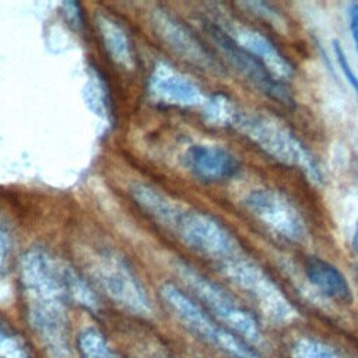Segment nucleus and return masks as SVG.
<instances>
[{"label":"nucleus","instance_id":"f257e3e1","mask_svg":"<svg viewBox=\"0 0 358 358\" xmlns=\"http://www.w3.org/2000/svg\"><path fill=\"white\" fill-rule=\"evenodd\" d=\"M234 124L268 157L302 171L310 182L322 183V173L313 155L280 122L259 113H238Z\"/></svg>","mask_w":358,"mask_h":358},{"label":"nucleus","instance_id":"f03ea898","mask_svg":"<svg viewBox=\"0 0 358 358\" xmlns=\"http://www.w3.org/2000/svg\"><path fill=\"white\" fill-rule=\"evenodd\" d=\"M250 214L277 235L299 242L306 235V224L294 203L274 189H256L245 199Z\"/></svg>","mask_w":358,"mask_h":358},{"label":"nucleus","instance_id":"7ed1b4c3","mask_svg":"<svg viewBox=\"0 0 358 358\" xmlns=\"http://www.w3.org/2000/svg\"><path fill=\"white\" fill-rule=\"evenodd\" d=\"M206 29L220 52L229 62V64L236 71H239V74H242L249 83H252L259 91H262L275 102L284 105L292 103V95L285 84L271 76V73L256 57H253L249 52L239 46L229 34L211 24L207 25Z\"/></svg>","mask_w":358,"mask_h":358},{"label":"nucleus","instance_id":"20e7f679","mask_svg":"<svg viewBox=\"0 0 358 358\" xmlns=\"http://www.w3.org/2000/svg\"><path fill=\"white\" fill-rule=\"evenodd\" d=\"M227 268L231 278L253 298L264 315L278 322L288 320L294 315V308L282 291L257 266L234 260Z\"/></svg>","mask_w":358,"mask_h":358},{"label":"nucleus","instance_id":"39448f33","mask_svg":"<svg viewBox=\"0 0 358 358\" xmlns=\"http://www.w3.org/2000/svg\"><path fill=\"white\" fill-rule=\"evenodd\" d=\"M197 289L215 315H218L231 329H234L239 337L242 336L243 340L248 341H259L260 329L252 313L241 308L222 289L203 278H197Z\"/></svg>","mask_w":358,"mask_h":358},{"label":"nucleus","instance_id":"423d86ee","mask_svg":"<svg viewBox=\"0 0 358 358\" xmlns=\"http://www.w3.org/2000/svg\"><path fill=\"white\" fill-rule=\"evenodd\" d=\"M232 39L256 57L277 80L284 83L294 76L292 63H289L275 45L262 32L248 27H241L235 29Z\"/></svg>","mask_w":358,"mask_h":358},{"label":"nucleus","instance_id":"0eeeda50","mask_svg":"<svg viewBox=\"0 0 358 358\" xmlns=\"http://www.w3.org/2000/svg\"><path fill=\"white\" fill-rule=\"evenodd\" d=\"M187 164L194 175L207 182L232 178L238 169V159L218 145H197L187 154Z\"/></svg>","mask_w":358,"mask_h":358},{"label":"nucleus","instance_id":"6e6552de","mask_svg":"<svg viewBox=\"0 0 358 358\" xmlns=\"http://www.w3.org/2000/svg\"><path fill=\"white\" fill-rule=\"evenodd\" d=\"M187 238L200 250L214 256H229L236 245L231 234L207 215H193L187 222Z\"/></svg>","mask_w":358,"mask_h":358},{"label":"nucleus","instance_id":"1a4fd4ad","mask_svg":"<svg viewBox=\"0 0 358 358\" xmlns=\"http://www.w3.org/2000/svg\"><path fill=\"white\" fill-rule=\"evenodd\" d=\"M305 274L313 287L327 298L340 303L352 302L354 295L350 282L331 263L317 256H309L305 262Z\"/></svg>","mask_w":358,"mask_h":358},{"label":"nucleus","instance_id":"9d476101","mask_svg":"<svg viewBox=\"0 0 358 358\" xmlns=\"http://www.w3.org/2000/svg\"><path fill=\"white\" fill-rule=\"evenodd\" d=\"M289 358H343L334 348L310 337L296 340L289 348Z\"/></svg>","mask_w":358,"mask_h":358},{"label":"nucleus","instance_id":"9b49d317","mask_svg":"<svg viewBox=\"0 0 358 358\" xmlns=\"http://www.w3.org/2000/svg\"><path fill=\"white\" fill-rule=\"evenodd\" d=\"M333 50H334V56L337 59V63H338L344 77L350 83L352 91H354V94L357 96V102H358V76L352 70V67H351V64H350V62H348V59H347L341 45L338 43V41H333Z\"/></svg>","mask_w":358,"mask_h":358},{"label":"nucleus","instance_id":"f8f14e48","mask_svg":"<svg viewBox=\"0 0 358 358\" xmlns=\"http://www.w3.org/2000/svg\"><path fill=\"white\" fill-rule=\"evenodd\" d=\"M245 6L250 7L253 10V13H256V14H263L270 21H280L281 20V17L275 13V10L271 8L270 4L260 3V1H253V3H245Z\"/></svg>","mask_w":358,"mask_h":358},{"label":"nucleus","instance_id":"ddd939ff","mask_svg":"<svg viewBox=\"0 0 358 358\" xmlns=\"http://www.w3.org/2000/svg\"><path fill=\"white\" fill-rule=\"evenodd\" d=\"M348 20H350L351 36H352L355 49L358 52V3H352L348 7Z\"/></svg>","mask_w":358,"mask_h":358},{"label":"nucleus","instance_id":"4468645a","mask_svg":"<svg viewBox=\"0 0 358 358\" xmlns=\"http://www.w3.org/2000/svg\"><path fill=\"white\" fill-rule=\"evenodd\" d=\"M352 248H354V252L358 256V222H357V227H355V231H354V235H352Z\"/></svg>","mask_w":358,"mask_h":358}]
</instances>
